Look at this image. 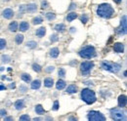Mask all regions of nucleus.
Wrapping results in <instances>:
<instances>
[{"mask_svg":"<svg viewBox=\"0 0 127 121\" xmlns=\"http://www.w3.org/2000/svg\"><path fill=\"white\" fill-rule=\"evenodd\" d=\"M113 13H114L113 8L108 3H103V4L99 5V7L97 9L98 16H100L102 18H105V19H110L111 17H112Z\"/></svg>","mask_w":127,"mask_h":121,"instance_id":"f257e3e1","label":"nucleus"},{"mask_svg":"<svg viewBox=\"0 0 127 121\" xmlns=\"http://www.w3.org/2000/svg\"><path fill=\"white\" fill-rule=\"evenodd\" d=\"M81 99L87 104V105H92L96 102V95L95 92L90 89H83L81 91Z\"/></svg>","mask_w":127,"mask_h":121,"instance_id":"f03ea898","label":"nucleus"},{"mask_svg":"<svg viewBox=\"0 0 127 121\" xmlns=\"http://www.w3.org/2000/svg\"><path fill=\"white\" fill-rule=\"evenodd\" d=\"M111 116L114 121H126V113L124 110H122V107L120 108H111Z\"/></svg>","mask_w":127,"mask_h":121,"instance_id":"7ed1b4c3","label":"nucleus"},{"mask_svg":"<svg viewBox=\"0 0 127 121\" xmlns=\"http://www.w3.org/2000/svg\"><path fill=\"white\" fill-rule=\"evenodd\" d=\"M79 56L83 59H92L96 57V50L93 46H85L79 51Z\"/></svg>","mask_w":127,"mask_h":121,"instance_id":"20e7f679","label":"nucleus"},{"mask_svg":"<svg viewBox=\"0 0 127 121\" xmlns=\"http://www.w3.org/2000/svg\"><path fill=\"white\" fill-rule=\"evenodd\" d=\"M102 67L105 69V70H108V71H111L112 73H116L120 70L121 68V65L119 63H116V62H112V61H109V60H106V61H103L102 62Z\"/></svg>","mask_w":127,"mask_h":121,"instance_id":"39448f33","label":"nucleus"},{"mask_svg":"<svg viewBox=\"0 0 127 121\" xmlns=\"http://www.w3.org/2000/svg\"><path fill=\"white\" fill-rule=\"evenodd\" d=\"M94 67V62L93 61H83L80 63V70L84 76H88L91 69Z\"/></svg>","mask_w":127,"mask_h":121,"instance_id":"423d86ee","label":"nucleus"},{"mask_svg":"<svg viewBox=\"0 0 127 121\" xmlns=\"http://www.w3.org/2000/svg\"><path fill=\"white\" fill-rule=\"evenodd\" d=\"M88 119L90 121H105L106 120V117L99 111H96V110H92L88 113L87 115Z\"/></svg>","mask_w":127,"mask_h":121,"instance_id":"0eeeda50","label":"nucleus"},{"mask_svg":"<svg viewBox=\"0 0 127 121\" xmlns=\"http://www.w3.org/2000/svg\"><path fill=\"white\" fill-rule=\"evenodd\" d=\"M127 31V26H126V16H123L121 18V23H120V27L117 29V33L119 35H124L126 34Z\"/></svg>","mask_w":127,"mask_h":121,"instance_id":"6e6552de","label":"nucleus"},{"mask_svg":"<svg viewBox=\"0 0 127 121\" xmlns=\"http://www.w3.org/2000/svg\"><path fill=\"white\" fill-rule=\"evenodd\" d=\"M113 50L116 53H123V51H124V45L122 43H120V42H116L113 45Z\"/></svg>","mask_w":127,"mask_h":121,"instance_id":"1a4fd4ad","label":"nucleus"},{"mask_svg":"<svg viewBox=\"0 0 127 121\" xmlns=\"http://www.w3.org/2000/svg\"><path fill=\"white\" fill-rule=\"evenodd\" d=\"M2 16L5 18V19H11L13 16H14V12L12 9H5L3 12H2Z\"/></svg>","mask_w":127,"mask_h":121,"instance_id":"9d476101","label":"nucleus"},{"mask_svg":"<svg viewBox=\"0 0 127 121\" xmlns=\"http://www.w3.org/2000/svg\"><path fill=\"white\" fill-rule=\"evenodd\" d=\"M127 104V99H126V96L125 95H121L119 96L118 98V106L120 107H125Z\"/></svg>","mask_w":127,"mask_h":121,"instance_id":"9b49d317","label":"nucleus"},{"mask_svg":"<svg viewBox=\"0 0 127 121\" xmlns=\"http://www.w3.org/2000/svg\"><path fill=\"white\" fill-rule=\"evenodd\" d=\"M26 10H27L28 12H30V13H34V12H36V10H37V6H36V4H34V3L29 4V5L26 7Z\"/></svg>","mask_w":127,"mask_h":121,"instance_id":"f8f14e48","label":"nucleus"},{"mask_svg":"<svg viewBox=\"0 0 127 121\" xmlns=\"http://www.w3.org/2000/svg\"><path fill=\"white\" fill-rule=\"evenodd\" d=\"M59 54H60V51H59L58 48H52L50 50V56H51V58L56 59V58H58Z\"/></svg>","mask_w":127,"mask_h":121,"instance_id":"ddd939ff","label":"nucleus"},{"mask_svg":"<svg viewBox=\"0 0 127 121\" xmlns=\"http://www.w3.org/2000/svg\"><path fill=\"white\" fill-rule=\"evenodd\" d=\"M67 94H74L77 92V86L76 85H69L67 88H66V91H65Z\"/></svg>","mask_w":127,"mask_h":121,"instance_id":"4468645a","label":"nucleus"},{"mask_svg":"<svg viewBox=\"0 0 127 121\" xmlns=\"http://www.w3.org/2000/svg\"><path fill=\"white\" fill-rule=\"evenodd\" d=\"M36 35L38 36V37H43L44 35H45V33H46V29L44 28V27H41V28H39L38 30H36Z\"/></svg>","mask_w":127,"mask_h":121,"instance_id":"2eb2a0df","label":"nucleus"},{"mask_svg":"<svg viewBox=\"0 0 127 121\" xmlns=\"http://www.w3.org/2000/svg\"><path fill=\"white\" fill-rule=\"evenodd\" d=\"M64 87H65V82L62 79H59L57 81V83H56V88L58 90H63Z\"/></svg>","mask_w":127,"mask_h":121,"instance_id":"dca6fc26","label":"nucleus"},{"mask_svg":"<svg viewBox=\"0 0 127 121\" xmlns=\"http://www.w3.org/2000/svg\"><path fill=\"white\" fill-rule=\"evenodd\" d=\"M29 29H30L29 23H27V22H22V23L20 24V30H21V31L25 32V31H27Z\"/></svg>","mask_w":127,"mask_h":121,"instance_id":"f3484780","label":"nucleus"},{"mask_svg":"<svg viewBox=\"0 0 127 121\" xmlns=\"http://www.w3.org/2000/svg\"><path fill=\"white\" fill-rule=\"evenodd\" d=\"M24 106H25V103H24L23 100H19V101H17L16 103H15V108L18 109V110L23 109Z\"/></svg>","mask_w":127,"mask_h":121,"instance_id":"a211bd4d","label":"nucleus"},{"mask_svg":"<svg viewBox=\"0 0 127 121\" xmlns=\"http://www.w3.org/2000/svg\"><path fill=\"white\" fill-rule=\"evenodd\" d=\"M53 84H54V80L50 77H48L44 80V86L47 87V88H51L53 86Z\"/></svg>","mask_w":127,"mask_h":121,"instance_id":"6ab92c4d","label":"nucleus"},{"mask_svg":"<svg viewBox=\"0 0 127 121\" xmlns=\"http://www.w3.org/2000/svg\"><path fill=\"white\" fill-rule=\"evenodd\" d=\"M41 86V81L40 80H34L32 81V89L33 90H36V89H39Z\"/></svg>","mask_w":127,"mask_h":121,"instance_id":"aec40b11","label":"nucleus"},{"mask_svg":"<svg viewBox=\"0 0 127 121\" xmlns=\"http://www.w3.org/2000/svg\"><path fill=\"white\" fill-rule=\"evenodd\" d=\"M77 18V14L75 13V12H71V13H69L68 15L66 16V21L67 22H72L73 20H75Z\"/></svg>","mask_w":127,"mask_h":121,"instance_id":"412c9836","label":"nucleus"},{"mask_svg":"<svg viewBox=\"0 0 127 121\" xmlns=\"http://www.w3.org/2000/svg\"><path fill=\"white\" fill-rule=\"evenodd\" d=\"M35 111H36L37 114H40V115H41V114H44V113L46 112L41 105H37V106H35Z\"/></svg>","mask_w":127,"mask_h":121,"instance_id":"4be33fe9","label":"nucleus"},{"mask_svg":"<svg viewBox=\"0 0 127 121\" xmlns=\"http://www.w3.org/2000/svg\"><path fill=\"white\" fill-rule=\"evenodd\" d=\"M21 78H22V80H24L25 82H27V83H30L31 81H32V77L30 74H28V73H23L22 75H21Z\"/></svg>","mask_w":127,"mask_h":121,"instance_id":"5701e85b","label":"nucleus"},{"mask_svg":"<svg viewBox=\"0 0 127 121\" xmlns=\"http://www.w3.org/2000/svg\"><path fill=\"white\" fill-rule=\"evenodd\" d=\"M9 30L12 32H15V31L18 30V24H17V22H12L9 25Z\"/></svg>","mask_w":127,"mask_h":121,"instance_id":"b1692460","label":"nucleus"},{"mask_svg":"<svg viewBox=\"0 0 127 121\" xmlns=\"http://www.w3.org/2000/svg\"><path fill=\"white\" fill-rule=\"evenodd\" d=\"M55 30L59 32H64L65 30V26L64 24H58L55 26Z\"/></svg>","mask_w":127,"mask_h":121,"instance_id":"393cba45","label":"nucleus"},{"mask_svg":"<svg viewBox=\"0 0 127 121\" xmlns=\"http://www.w3.org/2000/svg\"><path fill=\"white\" fill-rule=\"evenodd\" d=\"M24 35L23 34H18L16 36V39H15V41H16L17 44H22L23 43V41H24Z\"/></svg>","mask_w":127,"mask_h":121,"instance_id":"a878e982","label":"nucleus"},{"mask_svg":"<svg viewBox=\"0 0 127 121\" xmlns=\"http://www.w3.org/2000/svg\"><path fill=\"white\" fill-rule=\"evenodd\" d=\"M42 22H43V19L41 17H36V18H33V20H32V23L34 25H40V24H42Z\"/></svg>","mask_w":127,"mask_h":121,"instance_id":"bb28decb","label":"nucleus"},{"mask_svg":"<svg viewBox=\"0 0 127 121\" xmlns=\"http://www.w3.org/2000/svg\"><path fill=\"white\" fill-rule=\"evenodd\" d=\"M46 18H47L48 21H53V20H55V18H56V14L53 13V12H49V13L46 14Z\"/></svg>","mask_w":127,"mask_h":121,"instance_id":"cd10ccee","label":"nucleus"},{"mask_svg":"<svg viewBox=\"0 0 127 121\" xmlns=\"http://www.w3.org/2000/svg\"><path fill=\"white\" fill-rule=\"evenodd\" d=\"M32 69H33L34 71H36V72H40V71L42 70V67H41L39 64H37V63H33V64H32Z\"/></svg>","mask_w":127,"mask_h":121,"instance_id":"c85d7f7f","label":"nucleus"},{"mask_svg":"<svg viewBox=\"0 0 127 121\" xmlns=\"http://www.w3.org/2000/svg\"><path fill=\"white\" fill-rule=\"evenodd\" d=\"M80 21H81V23L82 24H86L88 21H89V18H88V16L86 15V14H83V15L81 16V18H80Z\"/></svg>","mask_w":127,"mask_h":121,"instance_id":"c756f323","label":"nucleus"},{"mask_svg":"<svg viewBox=\"0 0 127 121\" xmlns=\"http://www.w3.org/2000/svg\"><path fill=\"white\" fill-rule=\"evenodd\" d=\"M28 47L29 48H31V49H34V48H36V46H37V43L35 42V41H30V42H28Z\"/></svg>","mask_w":127,"mask_h":121,"instance_id":"7c9ffc66","label":"nucleus"},{"mask_svg":"<svg viewBox=\"0 0 127 121\" xmlns=\"http://www.w3.org/2000/svg\"><path fill=\"white\" fill-rule=\"evenodd\" d=\"M5 47H6V40L0 39V50H3Z\"/></svg>","mask_w":127,"mask_h":121,"instance_id":"2f4dec72","label":"nucleus"},{"mask_svg":"<svg viewBox=\"0 0 127 121\" xmlns=\"http://www.w3.org/2000/svg\"><path fill=\"white\" fill-rule=\"evenodd\" d=\"M10 60H11V58H10L9 56H4V55L2 56V61H3V62H6V63H7V62L10 61Z\"/></svg>","mask_w":127,"mask_h":121,"instance_id":"473e14b6","label":"nucleus"},{"mask_svg":"<svg viewBox=\"0 0 127 121\" xmlns=\"http://www.w3.org/2000/svg\"><path fill=\"white\" fill-rule=\"evenodd\" d=\"M59 76L60 77H64L65 76V70H64V68H60L59 69Z\"/></svg>","mask_w":127,"mask_h":121,"instance_id":"72a5a7b5","label":"nucleus"},{"mask_svg":"<svg viewBox=\"0 0 127 121\" xmlns=\"http://www.w3.org/2000/svg\"><path fill=\"white\" fill-rule=\"evenodd\" d=\"M58 39H59V37H58L57 34H53V35H51L50 40H51L52 42H56V41H58Z\"/></svg>","mask_w":127,"mask_h":121,"instance_id":"f704fd0d","label":"nucleus"},{"mask_svg":"<svg viewBox=\"0 0 127 121\" xmlns=\"http://www.w3.org/2000/svg\"><path fill=\"white\" fill-rule=\"evenodd\" d=\"M30 119L31 118H30V116L28 114H24V115H22L20 117V120H30Z\"/></svg>","mask_w":127,"mask_h":121,"instance_id":"c9c22d12","label":"nucleus"},{"mask_svg":"<svg viewBox=\"0 0 127 121\" xmlns=\"http://www.w3.org/2000/svg\"><path fill=\"white\" fill-rule=\"evenodd\" d=\"M53 109H54V110H58V109H59V102H58V101H55V102H54Z\"/></svg>","mask_w":127,"mask_h":121,"instance_id":"e433bc0d","label":"nucleus"},{"mask_svg":"<svg viewBox=\"0 0 127 121\" xmlns=\"http://www.w3.org/2000/svg\"><path fill=\"white\" fill-rule=\"evenodd\" d=\"M20 91H21L22 93H26V92L28 91V88H27L26 86H23V85H21V86H20Z\"/></svg>","mask_w":127,"mask_h":121,"instance_id":"4c0bfd02","label":"nucleus"},{"mask_svg":"<svg viewBox=\"0 0 127 121\" xmlns=\"http://www.w3.org/2000/svg\"><path fill=\"white\" fill-rule=\"evenodd\" d=\"M41 7H42V9H45V8H47L48 7V2L45 0V1H42V5H41Z\"/></svg>","mask_w":127,"mask_h":121,"instance_id":"58836bf2","label":"nucleus"},{"mask_svg":"<svg viewBox=\"0 0 127 121\" xmlns=\"http://www.w3.org/2000/svg\"><path fill=\"white\" fill-rule=\"evenodd\" d=\"M7 111L5 109H0V116H6Z\"/></svg>","mask_w":127,"mask_h":121,"instance_id":"ea45409f","label":"nucleus"},{"mask_svg":"<svg viewBox=\"0 0 127 121\" xmlns=\"http://www.w3.org/2000/svg\"><path fill=\"white\" fill-rule=\"evenodd\" d=\"M54 66H48V68H46V71L47 72H51V71H53L54 70Z\"/></svg>","mask_w":127,"mask_h":121,"instance_id":"a19ab883","label":"nucleus"},{"mask_svg":"<svg viewBox=\"0 0 127 121\" xmlns=\"http://www.w3.org/2000/svg\"><path fill=\"white\" fill-rule=\"evenodd\" d=\"M75 7H76V5H75L74 3H71V6L69 7V10H70V9H72V8H75Z\"/></svg>","mask_w":127,"mask_h":121,"instance_id":"79ce46f5","label":"nucleus"},{"mask_svg":"<svg viewBox=\"0 0 127 121\" xmlns=\"http://www.w3.org/2000/svg\"><path fill=\"white\" fill-rule=\"evenodd\" d=\"M9 87H10V88H13V89H14V88H15V87H16V85H15V83H14V82H13V83H12V84H10V86H9Z\"/></svg>","mask_w":127,"mask_h":121,"instance_id":"37998d69","label":"nucleus"},{"mask_svg":"<svg viewBox=\"0 0 127 121\" xmlns=\"http://www.w3.org/2000/svg\"><path fill=\"white\" fill-rule=\"evenodd\" d=\"M6 89V87L4 86V85H0V91L1 90H5Z\"/></svg>","mask_w":127,"mask_h":121,"instance_id":"c03bdc74","label":"nucleus"},{"mask_svg":"<svg viewBox=\"0 0 127 121\" xmlns=\"http://www.w3.org/2000/svg\"><path fill=\"white\" fill-rule=\"evenodd\" d=\"M113 1H114V2H115V3H116V4H120V3H121V1H122V0H113Z\"/></svg>","mask_w":127,"mask_h":121,"instance_id":"a18cd8bd","label":"nucleus"},{"mask_svg":"<svg viewBox=\"0 0 127 121\" xmlns=\"http://www.w3.org/2000/svg\"><path fill=\"white\" fill-rule=\"evenodd\" d=\"M5 120H7V121L13 120V117H5Z\"/></svg>","mask_w":127,"mask_h":121,"instance_id":"49530a36","label":"nucleus"}]
</instances>
